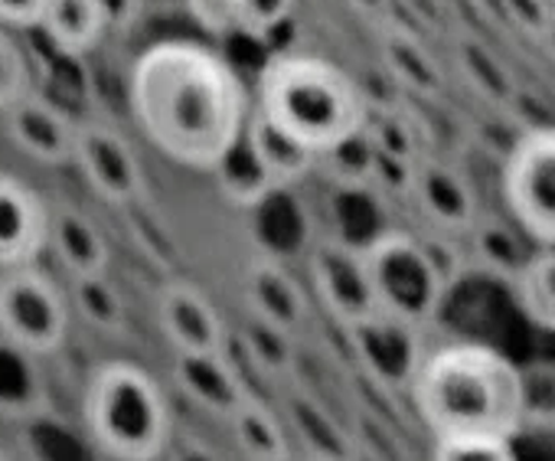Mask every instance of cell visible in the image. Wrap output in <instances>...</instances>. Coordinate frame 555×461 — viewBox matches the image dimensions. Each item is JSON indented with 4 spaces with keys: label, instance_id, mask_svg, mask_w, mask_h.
I'll return each mask as SVG.
<instances>
[{
    "label": "cell",
    "instance_id": "5bb4252c",
    "mask_svg": "<svg viewBox=\"0 0 555 461\" xmlns=\"http://www.w3.org/2000/svg\"><path fill=\"white\" fill-rule=\"evenodd\" d=\"M177 383L180 389L203 406L206 412H216L222 419H229L245 399L248 389L242 383L238 367H232L225 350H212V354H177Z\"/></svg>",
    "mask_w": 555,
    "mask_h": 461
},
{
    "label": "cell",
    "instance_id": "e0dca14e",
    "mask_svg": "<svg viewBox=\"0 0 555 461\" xmlns=\"http://www.w3.org/2000/svg\"><path fill=\"white\" fill-rule=\"evenodd\" d=\"M242 141L248 144V151L258 157V164L268 170V177H271L278 187L298 183V180L308 177L311 167L318 164V154H311L305 144H298L295 138H288L278 125H271L255 105L248 108Z\"/></svg>",
    "mask_w": 555,
    "mask_h": 461
},
{
    "label": "cell",
    "instance_id": "3957f363",
    "mask_svg": "<svg viewBox=\"0 0 555 461\" xmlns=\"http://www.w3.org/2000/svg\"><path fill=\"white\" fill-rule=\"evenodd\" d=\"M255 108L318 157L363 131L370 115L353 76L321 56L271 60L258 79Z\"/></svg>",
    "mask_w": 555,
    "mask_h": 461
},
{
    "label": "cell",
    "instance_id": "5b68a950",
    "mask_svg": "<svg viewBox=\"0 0 555 461\" xmlns=\"http://www.w3.org/2000/svg\"><path fill=\"white\" fill-rule=\"evenodd\" d=\"M360 259L379 315L422 328L441 308L448 272L435 249L412 233H399V229L376 233L360 246Z\"/></svg>",
    "mask_w": 555,
    "mask_h": 461
},
{
    "label": "cell",
    "instance_id": "ac0fdd59",
    "mask_svg": "<svg viewBox=\"0 0 555 461\" xmlns=\"http://www.w3.org/2000/svg\"><path fill=\"white\" fill-rule=\"evenodd\" d=\"M409 190L418 196V203L425 206V213L451 229H464L474 219V193L467 187V180L461 174H454L444 164L435 161H418L412 170V183Z\"/></svg>",
    "mask_w": 555,
    "mask_h": 461
},
{
    "label": "cell",
    "instance_id": "e575fe53",
    "mask_svg": "<svg viewBox=\"0 0 555 461\" xmlns=\"http://www.w3.org/2000/svg\"><path fill=\"white\" fill-rule=\"evenodd\" d=\"M314 461H347V458H337V454H318Z\"/></svg>",
    "mask_w": 555,
    "mask_h": 461
},
{
    "label": "cell",
    "instance_id": "52a82bcc",
    "mask_svg": "<svg viewBox=\"0 0 555 461\" xmlns=\"http://www.w3.org/2000/svg\"><path fill=\"white\" fill-rule=\"evenodd\" d=\"M69 305L56 282L30 266L8 269L0 279V337L43 357L63 347Z\"/></svg>",
    "mask_w": 555,
    "mask_h": 461
},
{
    "label": "cell",
    "instance_id": "f546056e",
    "mask_svg": "<svg viewBox=\"0 0 555 461\" xmlns=\"http://www.w3.org/2000/svg\"><path fill=\"white\" fill-rule=\"evenodd\" d=\"M47 11V0H0V24L4 27H40Z\"/></svg>",
    "mask_w": 555,
    "mask_h": 461
},
{
    "label": "cell",
    "instance_id": "7a4b0ae2",
    "mask_svg": "<svg viewBox=\"0 0 555 461\" xmlns=\"http://www.w3.org/2000/svg\"><path fill=\"white\" fill-rule=\"evenodd\" d=\"M412 399L435 438H513L522 409V373L487 344H451L425 357L412 376Z\"/></svg>",
    "mask_w": 555,
    "mask_h": 461
},
{
    "label": "cell",
    "instance_id": "603a6c76",
    "mask_svg": "<svg viewBox=\"0 0 555 461\" xmlns=\"http://www.w3.org/2000/svg\"><path fill=\"white\" fill-rule=\"evenodd\" d=\"M516 295L535 328L555 331V246H542L516 272Z\"/></svg>",
    "mask_w": 555,
    "mask_h": 461
},
{
    "label": "cell",
    "instance_id": "d6a6232c",
    "mask_svg": "<svg viewBox=\"0 0 555 461\" xmlns=\"http://www.w3.org/2000/svg\"><path fill=\"white\" fill-rule=\"evenodd\" d=\"M357 8H363V11H373V14H379L383 8H386V0H353Z\"/></svg>",
    "mask_w": 555,
    "mask_h": 461
},
{
    "label": "cell",
    "instance_id": "30bf717a",
    "mask_svg": "<svg viewBox=\"0 0 555 461\" xmlns=\"http://www.w3.org/2000/svg\"><path fill=\"white\" fill-rule=\"evenodd\" d=\"M4 125L14 144L40 164H69L76 144V121L50 99L24 92L4 108Z\"/></svg>",
    "mask_w": 555,
    "mask_h": 461
},
{
    "label": "cell",
    "instance_id": "4dcf8cb0",
    "mask_svg": "<svg viewBox=\"0 0 555 461\" xmlns=\"http://www.w3.org/2000/svg\"><path fill=\"white\" fill-rule=\"evenodd\" d=\"M105 30H128L138 14H141V0H99Z\"/></svg>",
    "mask_w": 555,
    "mask_h": 461
},
{
    "label": "cell",
    "instance_id": "7402d4cb",
    "mask_svg": "<svg viewBox=\"0 0 555 461\" xmlns=\"http://www.w3.org/2000/svg\"><path fill=\"white\" fill-rule=\"evenodd\" d=\"M212 174L219 177V187L222 193L235 203V206H261L264 200H271L274 190H282L268 170L258 164V157L248 151V144L238 138L232 144V151L212 167Z\"/></svg>",
    "mask_w": 555,
    "mask_h": 461
},
{
    "label": "cell",
    "instance_id": "6da1fadb",
    "mask_svg": "<svg viewBox=\"0 0 555 461\" xmlns=\"http://www.w3.org/2000/svg\"><path fill=\"white\" fill-rule=\"evenodd\" d=\"M128 102L144 138L193 170H212L232 151L251 108L235 69L193 40L147 47L131 69Z\"/></svg>",
    "mask_w": 555,
    "mask_h": 461
},
{
    "label": "cell",
    "instance_id": "ffe728a7",
    "mask_svg": "<svg viewBox=\"0 0 555 461\" xmlns=\"http://www.w3.org/2000/svg\"><path fill=\"white\" fill-rule=\"evenodd\" d=\"M43 406V376L37 354L0 337V412L27 419Z\"/></svg>",
    "mask_w": 555,
    "mask_h": 461
},
{
    "label": "cell",
    "instance_id": "4316f807",
    "mask_svg": "<svg viewBox=\"0 0 555 461\" xmlns=\"http://www.w3.org/2000/svg\"><path fill=\"white\" fill-rule=\"evenodd\" d=\"M222 8L235 27L251 34H268L292 17L295 0H222Z\"/></svg>",
    "mask_w": 555,
    "mask_h": 461
},
{
    "label": "cell",
    "instance_id": "d6986e66",
    "mask_svg": "<svg viewBox=\"0 0 555 461\" xmlns=\"http://www.w3.org/2000/svg\"><path fill=\"white\" fill-rule=\"evenodd\" d=\"M47 43L63 56H86L105 37L99 0H47L40 27Z\"/></svg>",
    "mask_w": 555,
    "mask_h": 461
},
{
    "label": "cell",
    "instance_id": "f1b7e54d",
    "mask_svg": "<svg viewBox=\"0 0 555 461\" xmlns=\"http://www.w3.org/2000/svg\"><path fill=\"white\" fill-rule=\"evenodd\" d=\"M503 11L509 14V21L529 34V37H542L548 21L555 17V8L548 4V0H503Z\"/></svg>",
    "mask_w": 555,
    "mask_h": 461
},
{
    "label": "cell",
    "instance_id": "277c9868",
    "mask_svg": "<svg viewBox=\"0 0 555 461\" xmlns=\"http://www.w3.org/2000/svg\"><path fill=\"white\" fill-rule=\"evenodd\" d=\"M95 445L115 461H154L170 445V406L151 373L131 360L102 363L86 393Z\"/></svg>",
    "mask_w": 555,
    "mask_h": 461
},
{
    "label": "cell",
    "instance_id": "d4e9b609",
    "mask_svg": "<svg viewBox=\"0 0 555 461\" xmlns=\"http://www.w3.org/2000/svg\"><path fill=\"white\" fill-rule=\"evenodd\" d=\"M386 60H389L392 73H396L405 86H412V89H418V92H438V86H441L438 69H435L431 56H428L412 37H405V34H389V37H386Z\"/></svg>",
    "mask_w": 555,
    "mask_h": 461
},
{
    "label": "cell",
    "instance_id": "9a60e30c",
    "mask_svg": "<svg viewBox=\"0 0 555 461\" xmlns=\"http://www.w3.org/2000/svg\"><path fill=\"white\" fill-rule=\"evenodd\" d=\"M248 305H251V318L295 334L305 318H308V298L305 289L295 282V276L274 259H258L248 269Z\"/></svg>",
    "mask_w": 555,
    "mask_h": 461
},
{
    "label": "cell",
    "instance_id": "cb8c5ba5",
    "mask_svg": "<svg viewBox=\"0 0 555 461\" xmlns=\"http://www.w3.org/2000/svg\"><path fill=\"white\" fill-rule=\"evenodd\" d=\"M76 305L82 318L99 331H121L125 328V305L115 285L105 276L76 279Z\"/></svg>",
    "mask_w": 555,
    "mask_h": 461
},
{
    "label": "cell",
    "instance_id": "ba28073f",
    "mask_svg": "<svg viewBox=\"0 0 555 461\" xmlns=\"http://www.w3.org/2000/svg\"><path fill=\"white\" fill-rule=\"evenodd\" d=\"M73 161L86 174L89 187L108 203H134L141 196L144 177L134 148L102 121H76Z\"/></svg>",
    "mask_w": 555,
    "mask_h": 461
},
{
    "label": "cell",
    "instance_id": "836d02e7",
    "mask_svg": "<svg viewBox=\"0 0 555 461\" xmlns=\"http://www.w3.org/2000/svg\"><path fill=\"white\" fill-rule=\"evenodd\" d=\"M183 461H216L212 454H206V451H199V448H193V451H186L183 454Z\"/></svg>",
    "mask_w": 555,
    "mask_h": 461
},
{
    "label": "cell",
    "instance_id": "9c48e42d",
    "mask_svg": "<svg viewBox=\"0 0 555 461\" xmlns=\"http://www.w3.org/2000/svg\"><path fill=\"white\" fill-rule=\"evenodd\" d=\"M50 236L47 203L17 177L0 174V269L30 266Z\"/></svg>",
    "mask_w": 555,
    "mask_h": 461
},
{
    "label": "cell",
    "instance_id": "4fadbf2b",
    "mask_svg": "<svg viewBox=\"0 0 555 461\" xmlns=\"http://www.w3.org/2000/svg\"><path fill=\"white\" fill-rule=\"evenodd\" d=\"M363 363L386 383H412L415 370H418V344H415V334L418 328L415 324H405V321H396L389 315H379L373 311L370 318L357 321V324H347Z\"/></svg>",
    "mask_w": 555,
    "mask_h": 461
},
{
    "label": "cell",
    "instance_id": "2e32d148",
    "mask_svg": "<svg viewBox=\"0 0 555 461\" xmlns=\"http://www.w3.org/2000/svg\"><path fill=\"white\" fill-rule=\"evenodd\" d=\"M47 243L53 246L56 259L73 279L86 276H105L112 249L102 236V229L79 209L73 206H56L50 209V236Z\"/></svg>",
    "mask_w": 555,
    "mask_h": 461
},
{
    "label": "cell",
    "instance_id": "484cf974",
    "mask_svg": "<svg viewBox=\"0 0 555 461\" xmlns=\"http://www.w3.org/2000/svg\"><path fill=\"white\" fill-rule=\"evenodd\" d=\"M431 461H516V454L509 438L461 435V438H435Z\"/></svg>",
    "mask_w": 555,
    "mask_h": 461
},
{
    "label": "cell",
    "instance_id": "1f68e13d",
    "mask_svg": "<svg viewBox=\"0 0 555 461\" xmlns=\"http://www.w3.org/2000/svg\"><path fill=\"white\" fill-rule=\"evenodd\" d=\"M539 43L545 47V53L552 56V63H555V17L548 21V27H545V34L539 37Z\"/></svg>",
    "mask_w": 555,
    "mask_h": 461
},
{
    "label": "cell",
    "instance_id": "44dd1931",
    "mask_svg": "<svg viewBox=\"0 0 555 461\" xmlns=\"http://www.w3.org/2000/svg\"><path fill=\"white\" fill-rule=\"evenodd\" d=\"M232 435L238 448L251 461H292V441L282 425V419H274L271 409H264L258 399H245L232 415H229Z\"/></svg>",
    "mask_w": 555,
    "mask_h": 461
},
{
    "label": "cell",
    "instance_id": "8992f818",
    "mask_svg": "<svg viewBox=\"0 0 555 461\" xmlns=\"http://www.w3.org/2000/svg\"><path fill=\"white\" fill-rule=\"evenodd\" d=\"M503 196L526 236L555 246V128L516 138L503 164Z\"/></svg>",
    "mask_w": 555,
    "mask_h": 461
},
{
    "label": "cell",
    "instance_id": "7c38bea8",
    "mask_svg": "<svg viewBox=\"0 0 555 461\" xmlns=\"http://www.w3.org/2000/svg\"><path fill=\"white\" fill-rule=\"evenodd\" d=\"M157 318L177 354H212L225 350L222 318L212 302L190 282H170L160 289Z\"/></svg>",
    "mask_w": 555,
    "mask_h": 461
},
{
    "label": "cell",
    "instance_id": "d590c367",
    "mask_svg": "<svg viewBox=\"0 0 555 461\" xmlns=\"http://www.w3.org/2000/svg\"><path fill=\"white\" fill-rule=\"evenodd\" d=\"M0 461H11V458H8V451H4V448H0Z\"/></svg>",
    "mask_w": 555,
    "mask_h": 461
},
{
    "label": "cell",
    "instance_id": "83f0119b",
    "mask_svg": "<svg viewBox=\"0 0 555 461\" xmlns=\"http://www.w3.org/2000/svg\"><path fill=\"white\" fill-rule=\"evenodd\" d=\"M30 89V69L21 47L0 27V112Z\"/></svg>",
    "mask_w": 555,
    "mask_h": 461
},
{
    "label": "cell",
    "instance_id": "8fae6325",
    "mask_svg": "<svg viewBox=\"0 0 555 461\" xmlns=\"http://www.w3.org/2000/svg\"><path fill=\"white\" fill-rule=\"evenodd\" d=\"M311 282H314L318 295L324 298V305L344 324H357V321H363V318H370L376 311L366 272H363L360 249H353L347 243H321L314 249V256H311Z\"/></svg>",
    "mask_w": 555,
    "mask_h": 461
}]
</instances>
